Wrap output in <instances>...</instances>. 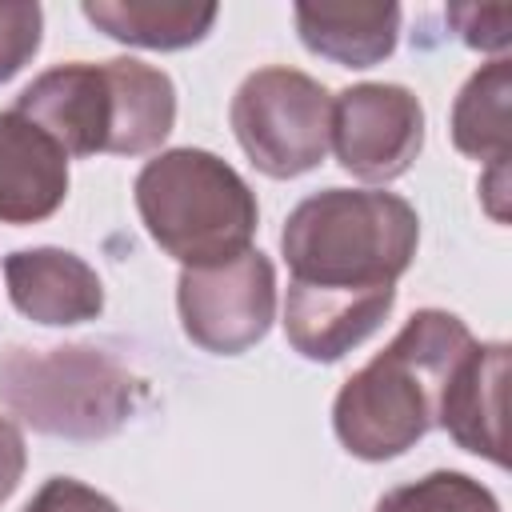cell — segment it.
<instances>
[{"mask_svg":"<svg viewBox=\"0 0 512 512\" xmlns=\"http://www.w3.org/2000/svg\"><path fill=\"white\" fill-rule=\"evenodd\" d=\"M472 344L476 340L460 316L444 308L412 312L392 344L336 392L332 432L344 452L376 464L416 448V440L436 428L444 384Z\"/></svg>","mask_w":512,"mask_h":512,"instance_id":"cell-1","label":"cell"},{"mask_svg":"<svg viewBox=\"0 0 512 512\" xmlns=\"http://www.w3.org/2000/svg\"><path fill=\"white\" fill-rule=\"evenodd\" d=\"M420 244L416 208L384 188H324L304 196L280 232L288 284L320 292H384Z\"/></svg>","mask_w":512,"mask_h":512,"instance_id":"cell-2","label":"cell"},{"mask_svg":"<svg viewBox=\"0 0 512 512\" xmlns=\"http://www.w3.org/2000/svg\"><path fill=\"white\" fill-rule=\"evenodd\" d=\"M132 192L148 236L184 268H216L252 248L260 224L256 192L208 148H168L152 156Z\"/></svg>","mask_w":512,"mask_h":512,"instance_id":"cell-3","label":"cell"},{"mask_svg":"<svg viewBox=\"0 0 512 512\" xmlns=\"http://www.w3.org/2000/svg\"><path fill=\"white\" fill-rule=\"evenodd\" d=\"M140 396V380L92 344H12L0 356V404L40 436L108 440L132 420Z\"/></svg>","mask_w":512,"mask_h":512,"instance_id":"cell-4","label":"cell"},{"mask_svg":"<svg viewBox=\"0 0 512 512\" xmlns=\"http://www.w3.org/2000/svg\"><path fill=\"white\" fill-rule=\"evenodd\" d=\"M232 132L244 156L272 180L312 172L332 148V96L300 68H256L232 96Z\"/></svg>","mask_w":512,"mask_h":512,"instance_id":"cell-5","label":"cell"},{"mask_svg":"<svg viewBox=\"0 0 512 512\" xmlns=\"http://www.w3.org/2000/svg\"><path fill=\"white\" fill-rule=\"evenodd\" d=\"M176 308L196 348L240 356L260 344L276 320V268L256 248L216 268H180Z\"/></svg>","mask_w":512,"mask_h":512,"instance_id":"cell-6","label":"cell"},{"mask_svg":"<svg viewBox=\"0 0 512 512\" xmlns=\"http://www.w3.org/2000/svg\"><path fill=\"white\" fill-rule=\"evenodd\" d=\"M424 148V108L404 84H352L332 96V152L364 184L404 176Z\"/></svg>","mask_w":512,"mask_h":512,"instance_id":"cell-7","label":"cell"},{"mask_svg":"<svg viewBox=\"0 0 512 512\" xmlns=\"http://www.w3.org/2000/svg\"><path fill=\"white\" fill-rule=\"evenodd\" d=\"M16 112L28 116L36 128H44L68 152V160L72 156L88 160L96 152H108V140H112L108 64L72 60L40 72L16 96Z\"/></svg>","mask_w":512,"mask_h":512,"instance_id":"cell-8","label":"cell"},{"mask_svg":"<svg viewBox=\"0 0 512 512\" xmlns=\"http://www.w3.org/2000/svg\"><path fill=\"white\" fill-rule=\"evenodd\" d=\"M4 280L16 312L48 328H72L104 312L96 268L68 248H20L4 260Z\"/></svg>","mask_w":512,"mask_h":512,"instance_id":"cell-9","label":"cell"},{"mask_svg":"<svg viewBox=\"0 0 512 512\" xmlns=\"http://www.w3.org/2000/svg\"><path fill=\"white\" fill-rule=\"evenodd\" d=\"M504 384H508V344H472L452 368L436 424L472 456L508 464L504 452Z\"/></svg>","mask_w":512,"mask_h":512,"instance_id":"cell-10","label":"cell"},{"mask_svg":"<svg viewBox=\"0 0 512 512\" xmlns=\"http://www.w3.org/2000/svg\"><path fill=\"white\" fill-rule=\"evenodd\" d=\"M396 288L384 292H320L288 284L284 336L312 364H336L360 348L392 312Z\"/></svg>","mask_w":512,"mask_h":512,"instance_id":"cell-11","label":"cell"},{"mask_svg":"<svg viewBox=\"0 0 512 512\" xmlns=\"http://www.w3.org/2000/svg\"><path fill=\"white\" fill-rule=\"evenodd\" d=\"M68 196V152L16 108L0 112V224H40Z\"/></svg>","mask_w":512,"mask_h":512,"instance_id":"cell-12","label":"cell"},{"mask_svg":"<svg viewBox=\"0 0 512 512\" xmlns=\"http://www.w3.org/2000/svg\"><path fill=\"white\" fill-rule=\"evenodd\" d=\"M292 16L300 44L340 68H372L400 40V4H296Z\"/></svg>","mask_w":512,"mask_h":512,"instance_id":"cell-13","label":"cell"},{"mask_svg":"<svg viewBox=\"0 0 512 512\" xmlns=\"http://www.w3.org/2000/svg\"><path fill=\"white\" fill-rule=\"evenodd\" d=\"M108 64V80H112V140L108 152L112 156H144L156 152L172 124H176V88L172 76L132 60V56H116L104 60Z\"/></svg>","mask_w":512,"mask_h":512,"instance_id":"cell-14","label":"cell"},{"mask_svg":"<svg viewBox=\"0 0 512 512\" xmlns=\"http://www.w3.org/2000/svg\"><path fill=\"white\" fill-rule=\"evenodd\" d=\"M80 12L104 36L152 52H180L200 44L220 16L216 4L192 0H84Z\"/></svg>","mask_w":512,"mask_h":512,"instance_id":"cell-15","label":"cell"},{"mask_svg":"<svg viewBox=\"0 0 512 512\" xmlns=\"http://www.w3.org/2000/svg\"><path fill=\"white\" fill-rule=\"evenodd\" d=\"M452 144L468 160L500 164L512 156V60L496 56L476 68L452 104Z\"/></svg>","mask_w":512,"mask_h":512,"instance_id":"cell-16","label":"cell"},{"mask_svg":"<svg viewBox=\"0 0 512 512\" xmlns=\"http://www.w3.org/2000/svg\"><path fill=\"white\" fill-rule=\"evenodd\" d=\"M372 512H500L496 496L468 472H428L412 484L388 488Z\"/></svg>","mask_w":512,"mask_h":512,"instance_id":"cell-17","label":"cell"},{"mask_svg":"<svg viewBox=\"0 0 512 512\" xmlns=\"http://www.w3.org/2000/svg\"><path fill=\"white\" fill-rule=\"evenodd\" d=\"M44 40V8L40 4H0V84H8Z\"/></svg>","mask_w":512,"mask_h":512,"instance_id":"cell-18","label":"cell"},{"mask_svg":"<svg viewBox=\"0 0 512 512\" xmlns=\"http://www.w3.org/2000/svg\"><path fill=\"white\" fill-rule=\"evenodd\" d=\"M444 20L476 52L504 56V48L512 44V8L508 4H448Z\"/></svg>","mask_w":512,"mask_h":512,"instance_id":"cell-19","label":"cell"},{"mask_svg":"<svg viewBox=\"0 0 512 512\" xmlns=\"http://www.w3.org/2000/svg\"><path fill=\"white\" fill-rule=\"evenodd\" d=\"M24 512H120L104 492L72 480V476H52L36 488V496L24 504Z\"/></svg>","mask_w":512,"mask_h":512,"instance_id":"cell-20","label":"cell"},{"mask_svg":"<svg viewBox=\"0 0 512 512\" xmlns=\"http://www.w3.org/2000/svg\"><path fill=\"white\" fill-rule=\"evenodd\" d=\"M24 464H28V448H24V432L0 416V504L16 492V484L24 480Z\"/></svg>","mask_w":512,"mask_h":512,"instance_id":"cell-21","label":"cell"},{"mask_svg":"<svg viewBox=\"0 0 512 512\" xmlns=\"http://www.w3.org/2000/svg\"><path fill=\"white\" fill-rule=\"evenodd\" d=\"M480 196H484L492 220H508V160L488 164L484 184H480Z\"/></svg>","mask_w":512,"mask_h":512,"instance_id":"cell-22","label":"cell"}]
</instances>
